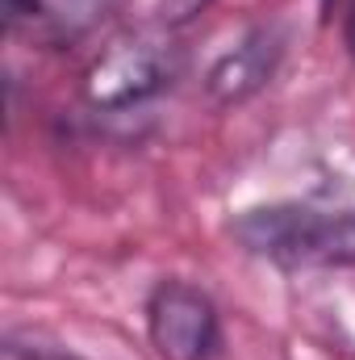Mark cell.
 <instances>
[{"mask_svg":"<svg viewBox=\"0 0 355 360\" xmlns=\"http://www.w3.org/2000/svg\"><path fill=\"white\" fill-rule=\"evenodd\" d=\"M0 8H4V30L38 21V0H0Z\"/></svg>","mask_w":355,"mask_h":360,"instance_id":"cell-8","label":"cell"},{"mask_svg":"<svg viewBox=\"0 0 355 360\" xmlns=\"http://www.w3.org/2000/svg\"><path fill=\"white\" fill-rule=\"evenodd\" d=\"M4 360H80L63 348H42V344H21V340H4Z\"/></svg>","mask_w":355,"mask_h":360,"instance_id":"cell-7","label":"cell"},{"mask_svg":"<svg viewBox=\"0 0 355 360\" xmlns=\"http://www.w3.org/2000/svg\"><path fill=\"white\" fill-rule=\"evenodd\" d=\"M180 72L176 46L151 34H134L100 51L84 72V101L96 113H126L172 89Z\"/></svg>","mask_w":355,"mask_h":360,"instance_id":"cell-2","label":"cell"},{"mask_svg":"<svg viewBox=\"0 0 355 360\" xmlns=\"http://www.w3.org/2000/svg\"><path fill=\"white\" fill-rule=\"evenodd\" d=\"M209 4H213V0H159V4H155V21H159L163 30H184V25H192Z\"/></svg>","mask_w":355,"mask_h":360,"instance_id":"cell-6","label":"cell"},{"mask_svg":"<svg viewBox=\"0 0 355 360\" xmlns=\"http://www.w3.org/2000/svg\"><path fill=\"white\" fill-rule=\"evenodd\" d=\"M284 51H288V34H284L276 21L247 30L230 51H222V55L209 63V72H205V92H209V101L222 105V109L247 105L251 96H260V92L276 80V72H280V63H284Z\"/></svg>","mask_w":355,"mask_h":360,"instance_id":"cell-4","label":"cell"},{"mask_svg":"<svg viewBox=\"0 0 355 360\" xmlns=\"http://www.w3.org/2000/svg\"><path fill=\"white\" fill-rule=\"evenodd\" d=\"M147 340L159 360H217L222 314L201 285L168 276L147 293Z\"/></svg>","mask_w":355,"mask_h":360,"instance_id":"cell-3","label":"cell"},{"mask_svg":"<svg viewBox=\"0 0 355 360\" xmlns=\"http://www.w3.org/2000/svg\"><path fill=\"white\" fill-rule=\"evenodd\" d=\"M343 42H347V51L355 59V0L347 4V17H343Z\"/></svg>","mask_w":355,"mask_h":360,"instance_id":"cell-9","label":"cell"},{"mask_svg":"<svg viewBox=\"0 0 355 360\" xmlns=\"http://www.w3.org/2000/svg\"><path fill=\"white\" fill-rule=\"evenodd\" d=\"M117 0H38V21L34 30L51 46H72L88 38L92 30L113 13Z\"/></svg>","mask_w":355,"mask_h":360,"instance_id":"cell-5","label":"cell"},{"mask_svg":"<svg viewBox=\"0 0 355 360\" xmlns=\"http://www.w3.org/2000/svg\"><path fill=\"white\" fill-rule=\"evenodd\" d=\"M230 235L276 269H355V188L251 205L234 214Z\"/></svg>","mask_w":355,"mask_h":360,"instance_id":"cell-1","label":"cell"}]
</instances>
